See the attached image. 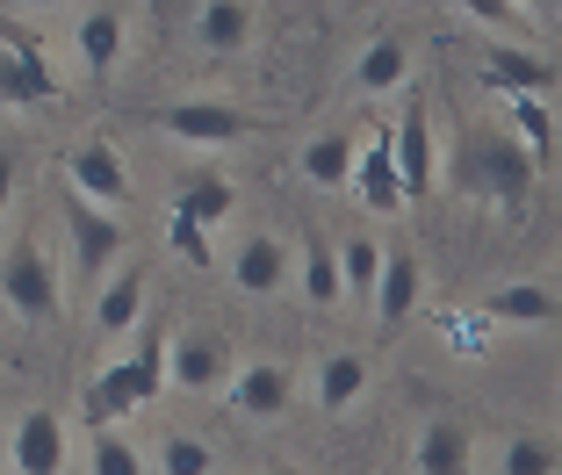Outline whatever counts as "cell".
I'll return each mask as SVG.
<instances>
[{
	"label": "cell",
	"instance_id": "cell-1",
	"mask_svg": "<svg viewBox=\"0 0 562 475\" xmlns=\"http://www.w3.org/2000/svg\"><path fill=\"white\" fill-rule=\"evenodd\" d=\"M159 389H166V331L137 325V353H131V361H109L94 375V389H87V418H94V426H123V418H137L145 404H159Z\"/></svg>",
	"mask_w": 562,
	"mask_h": 475
},
{
	"label": "cell",
	"instance_id": "cell-2",
	"mask_svg": "<svg viewBox=\"0 0 562 475\" xmlns=\"http://www.w3.org/2000/svg\"><path fill=\"white\" fill-rule=\"evenodd\" d=\"M454 173H462V188H469V195L497 202L505 216H519V210H527V195L541 188L533 159H527V151H519L505 131H476V137H469V151L454 159Z\"/></svg>",
	"mask_w": 562,
	"mask_h": 475
},
{
	"label": "cell",
	"instance_id": "cell-3",
	"mask_svg": "<svg viewBox=\"0 0 562 475\" xmlns=\"http://www.w3.org/2000/svg\"><path fill=\"white\" fill-rule=\"evenodd\" d=\"M58 303H66V281L50 267L44 238H8V252H0V310H15L22 325H44V317H58Z\"/></svg>",
	"mask_w": 562,
	"mask_h": 475
},
{
	"label": "cell",
	"instance_id": "cell-4",
	"mask_svg": "<svg viewBox=\"0 0 562 475\" xmlns=\"http://www.w3.org/2000/svg\"><path fill=\"white\" fill-rule=\"evenodd\" d=\"M66 195H80V202H94V210L123 216V202H131V159L116 151V137H109V131L80 137V145L66 151Z\"/></svg>",
	"mask_w": 562,
	"mask_h": 475
},
{
	"label": "cell",
	"instance_id": "cell-5",
	"mask_svg": "<svg viewBox=\"0 0 562 475\" xmlns=\"http://www.w3.org/2000/svg\"><path fill=\"white\" fill-rule=\"evenodd\" d=\"M58 216H66L72 267H80L87 281H109V274H116L123 252H131V230H123V216L94 210V202H80V195H58Z\"/></svg>",
	"mask_w": 562,
	"mask_h": 475
},
{
	"label": "cell",
	"instance_id": "cell-6",
	"mask_svg": "<svg viewBox=\"0 0 562 475\" xmlns=\"http://www.w3.org/2000/svg\"><path fill=\"white\" fill-rule=\"evenodd\" d=\"M151 131H166L173 145H195V151H232L260 123L246 109H232V101H173V109H151Z\"/></svg>",
	"mask_w": 562,
	"mask_h": 475
},
{
	"label": "cell",
	"instance_id": "cell-7",
	"mask_svg": "<svg viewBox=\"0 0 562 475\" xmlns=\"http://www.w3.org/2000/svg\"><path fill=\"white\" fill-rule=\"evenodd\" d=\"M216 396H224L246 426H274V418H289V404H296V367L274 361V353H260V361H232V382H224Z\"/></svg>",
	"mask_w": 562,
	"mask_h": 475
},
{
	"label": "cell",
	"instance_id": "cell-8",
	"mask_svg": "<svg viewBox=\"0 0 562 475\" xmlns=\"http://www.w3.org/2000/svg\"><path fill=\"white\" fill-rule=\"evenodd\" d=\"M390 159H397L404 202L432 195V173H440V137H432V109L418 87H404V115L390 123Z\"/></svg>",
	"mask_w": 562,
	"mask_h": 475
},
{
	"label": "cell",
	"instance_id": "cell-9",
	"mask_svg": "<svg viewBox=\"0 0 562 475\" xmlns=\"http://www.w3.org/2000/svg\"><path fill=\"white\" fill-rule=\"evenodd\" d=\"M72 461V432L50 404H22L8 426V468L15 475H66Z\"/></svg>",
	"mask_w": 562,
	"mask_h": 475
},
{
	"label": "cell",
	"instance_id": "cell-10",
	"mask_svg": "<svg viewBox=\"0 0 562 475\" xmlns=\"http://www.w3.org/2000/svg\"><path fill=\"white\" fill-rule=\"evenodd\" d=\"M347 188L361 195V210H375V216H404L412 210V202H404V181H397V159H390V123H368L361 131Z\"/></svg>",
	"mask_w": 562,
	"mask_h": 475
},
{
	"label": "cell",
	"instance_id": "cell-11",
	"mask_svg": "<svg viewBox=\"0 0 562 475\" xmlns=\"http://www.w3.org/2000/svg\"><path fill=\"white\" fill-rule=\"evenodd\" d=\"M166 382L188 396H216L232 382V346L216 339V331H173L166 339Z\"/></svg>",
	"mask_w": 562,
	"mask_h": 475
},
{
	"label": "cell",
	"instance_id": "cell-12",
	"mask_svg": "<svg viewBox=\"0 0 562 475\" xmlns=\"http://www.w3.org/2000/svg\"><path fill=\"white\" fill-rule=\"evenodd\" d=\"M289 274H296V252H289V238L281 230H246L232 252V289L252 295V303H267V295L289 289Z\"/></svg>",
	"mask_w": 562,
	"mask_h": 475
},
{
	"label": "cell",
	"instance_id": "cell-13",
	"mask_svg": "<svg viewBox=\"0 0 562 475\" xmlns=\"http://www.w3.org/2000/svg\"><path fill=\"white\" fill-rule=\"evenodd\" d=\"M72 44H80V58H87L94 80H116L123 58H131V15H123V8H80Z\"/></svg>",
	"mask_w": 562,
	"mask_h": 475
},
{
	"label": "cell",
	"instance_id": "cell-14",
	"mask_svg": "<svg viewBox=\"0 0 562 475\" xmlns=\"http://www.w3.org/2000/svg\"><path fill=\"white\" fill-rule=\"evenodd\" d=\"M145 295H151L145 267H137V260H123L116 274L101 281V295H94V331H101L109 346H116V339H131V331L145 325Z\"/></svg>",
	"mask_w": 562,
	"mask_h": 475
},
{
	"label": "cell",
	"instance_id": "cell-15",
	"mask_svg": "<svg viewBox=\"0 0 562 475\" xmlns=\"http://www.w3.org/2000/svg\"><path fill=\"white\" fill-rule=\"evenodd\" d=\"M353 94H368V101H382V94H404V87H412V44H404V36H368L361 50H353Z\"/></svg>",
	"mask_w": 562,
	"mask_h": 475
},
{
	"label": "cell",
	"instance_id": "cell-16",
	"mask_svg": "<svg viewBox=\"0 0 562 475\" xmlns=\"http://www.w3.org/2000/svg\"><path fill=\"white\" fill-rule=\"evenodd\" d=\"M412 468L418 475H476V432L462 418H426L412 440Z\"/></svg>",
	"mask_w": 562,
	"mask_h": 475
},
{
	"label": "cell",
	"instance_id": "cell-17",
	"mask_svg": "<svg viewBox=\"0 0 562 475\" xmlns=\"http://www.w3.org/2000/svg\"><path fill=\"white\" fill-rule=\"evenodd\" d=\"M252 8L246 0H202V8H188V36H195L210 58H238V50L252 44Z\"/></svg>",
	"mask_w": 562,
	"mask_h": 475
},
{
	"label": "cell",
	"instance_id": "cell-18",
	"mask_svg": "<svg viewBox=\"0 0 562 475\" xmlns=\"http://www.w3.org/2000/svg\"><path fill=\"white\" fill-rule=\"evenodd\" d=\"M50 101H58L50 50H0V109H50Z\"/></svg>",
	"mask_w": 562,
	"mask_h": 475
},
{
	"label": "cell",
	"instance_id": "cell-19",
	"mask_svg": "<svg viewBox=\"0 0 562 475\" xmlns=\"http://www.w3.org/2000/svg\"><path fill=\"white\" fill-rule=\"evenodd\" d=\"M483 310V325H527V331H548L555 325V289H548V281H505V289H491L476 303Z\"/></svg>",
	"mask_w": 562,
	"mask_h": 475
},
{
	"label": "cell",
	"instance_id": "cell-20",
	"mask_svg": "<svg viewBox=\"0 0 562 475\" xmlns=\"http://www.w3.org/2000/svg\"><path fill=\"white\" fill-rule=\"evenodd\" d=\"M505 101V123H513V145L533 159V173H555V101H527V94H497Z\"/></svg>",
	"mask_w": 562,
	"mask_h": 475
},
{
	"label": "cell",
	"instance_id": "cell-21",
	"mask_svg": "<svg viewBox=\"0 0 562 475\" xmlns=\"http://www.w3.org/2000/svg\"><path fill=\"white\" fill-rule=\"evenodd\" d=\"M368 382H375L368 353H325V361H317L311 396H317V410H325V418H347V410L368 396Z\"/></svg>",
	"mask_w": 562,
	"mask_h": 475
},
{
	"label": "cell",
	"instance_id": "cell-22",
	"mask_svg": "<svg viewBox=\"0 0 562 475\" xmlns=\"http://www.w3.org/2000/svg\"><path fill=\"white\" fill-rule=\"evenodd\" d=\"M418 289H426V274H418V252H382L375 295H368L375 325H404V317L418 310Z\"/></svg>",
	"mask_w": 562,
	"mask_h": 475
},
{
	"label": "cell",
	"instance_id": "cell-23",
	"mask_svg": "<svg viewBox=\"0 0 562 475\" xmlns=\"http://www.w3.org/2000/svg\"><path fill=\"white\" fill-rule=\"evenodd\" d=\"M491 94H527V101H548L555 94V66H548L541 50H519V44H497L491 50Z\"/></svg>",
	"mask_w": 562,
	"mask_h": 475
},
{
	"label": "cell",
	"instance_id": "cell-24",
	"mask_svg": "<svg viewBox=\"0 0 562 475\" xmlns=\"http://www.w3.org/2000/svg\"><path fill=\"white\" fill-rule=\"evenodd\" d=\"M353 151H361V131H317V137H303L296 173H303L311 188H347Z\"/></svg>",
	"mask_w": 562,
	"mask_h": 475
},
{
	"label": "cell",
	"instance_id": "cell-25",
	"mask_svg": "<svg viewBox=\"0 0 562 475\" xmlns=\"http://www.w3.org/2000/svg\"><path fill=\"white\" fill-rule=\"evenodd\" d=\"M151 468H159V475H216V446L202 440V432L166 426L159 440H151ZM151 468H145V475H151Z\"/></svg>",
	"mask_w": 562,
	"mask_h": 475
},
{
	"label": "cell",
	"instance_id": "cell-26",
	"mask_svg": "<svg viewBox=\"0 0 562 475\" xmlns=\"http://www.w3.org/2000/svg\"><path fill=\"white\" fill-rule=\"evenodd\" d=\"M232 210H238V188L224 181V173H195V181L173 195V216H188V224H232Z\"/></svg>",
	"mask_w": 562,
	"mask_h": 475
},
{
	"label": "cell",
	"instance_id": "cell-27",
	"mask_svg": "<svg viewBox=\"0 0 562 475\" xmlns=\"http://www.w3.org/2000/svg\"><path fill=\"white\" fill-rule=\"evenodd\" d=\"M289 281H303L311 310H339V303H347V295H339V260H331L325 238H303V246H296V274H289Z\"/></svg>",
	"mask_w": 562,
	"mask_h": 475
},
{
	"label": "cell",
	"instance_id": "cell-28",
	"mask_svg": "<svg viewBox=\"0 0 562 475\" xmlns=\"http://www.w3.org/2000/svg\"><path fill=\"white\" fill-rule=\"evenodd\" d=\"M382 252L375 238H347V246H331V260H339V295H353V303H368L375 295V274H382Z\"/></svg>",
	"mask_w": 562,
	"mask_h": 475
},
{
	"label": "cell",
	"instance_id": "cell-29",
	"mask_svg": "<svg viewBox=\"0 0 562 475\" xmlns=\"http://www.w3.org/2000/svg\"><path fill=\"white\" fill-rule=\"evenodd\" d=\"M87 475H145V454H137L116 426H94V440H87Z\"/></svg>",
	"mask_w": 562,
	"mask_h": 475
},
{
	"label": "cell",
	"instance_id": "cell-30",
	"mask_svg": "<svg viewBox=\"0 0 562 475\" xmlns=\"http://www.w3.org/2000/svg\"><path fill=\"white\" fill-rule=\"evenodd\" d=\"M497 475H555V440L548 432H513L505 454H497Z\"/></svg>",
	"mask_w": 562,
	"mask_h": 475
},
{
	"label": "cell",
	"instance_id": "cell-31",
	"mask_svg": "<svg viewBox=\"0 0 562 475\" xmlns=\"http://www.w3.org/2000/svg\"><path fill=\"white\" fill-rule=\"evenodd\" d=\"M166 246L181 252V267H195V274H210V267H216L210 230H202V224H188V216H166Z\"/></svg>",
	"mask_w": 562,
	"mask_h": 475
},
{
	"label": "cell",
	"instance_id": "cell-32",
	"mask_svg": "<svg viewBox=\"0 0 562 475\" xmlns=\"http://www.w3.org/2000/svg\"><path fill=\"white\" fill-rule=\"evenodd\" d=\"M440 339L462 353V361H476L483 346H491V325H483V310H447L440 317Z\"/></svg>",
	"mask_w": 562,
	"mask_h": 475
},
{
	"label": "cell",
	"instance_id": "cell-33",
	"mask_svg": "<svg viewBox=\"0 0 562 475\" xmlns=\"http://www.w3.org/2000/svg\"><path fill=\"white\" fill-rule=\"evenodd\" d=\"M462 15H469V22H483V30H497L505 44H513V36H527V22H533L527 8H497V0H469Z\"/></svg>",
	"mask_w": 562,
	"mask_h": 475
},
{
	"label": "cell",
	"instance_id": "cell-34",
	"mask_svg": "<svg viewBox=\"0 0 562 475\" xmlns=\"http://www.w3.org/2000/svg\"><path fill=\"white\" fill-rule=\"evenodd\" d=\"M8 210H15V159L0 151V224H8Z\"/></svg>",
	"mask_w": 562,
	"mask_h": 475
},
{
	"label": "cell",
	"instance_id": "cell-35",
	"mask_svg": "<svg viewBox=\"0 0 562 475\" xmlns=\"http://www.w3.org/2000/svg\"><path fill=\"white\" fill-rule=\"evenodd\" d=\"M267 475H303V468H267Z\"/></svg>",
	"mask_w": 562,
	"mask_h": 475
}]
</instances>
